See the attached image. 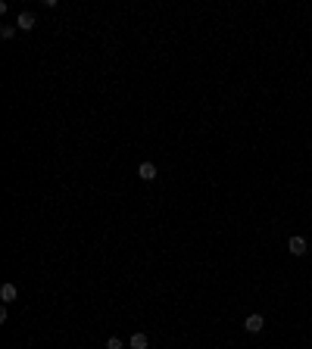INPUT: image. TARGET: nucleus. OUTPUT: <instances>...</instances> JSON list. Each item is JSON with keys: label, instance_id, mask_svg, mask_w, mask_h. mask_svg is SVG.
Returning <instances> with one entry per match:
<instances>
[{"label": "nucleus", "instance_id": "f257e3e1", "mask_svg": "<svg viewBox=\"0 0 312 349\" xmlns=\"http://www.w3.org/2000/svg\"><path fill=\"white\" fill-rule=\"evenodd\" d=\"M34 25H38L34 13H28V9H25V13H19V19H16V28H19V31H31Z\"/></svg>", "mask_w": 312, "mask_h": 349}, {"label": "nucleus", "instance_id": "f03ea898", "mask_svg": "<svg viewBox=\"0 0 312 349\" xmlns=\"http://www.w3.org/2000/svg\"><path fill=\"white\" fill-rule=\"evenodd\" d=\"M287 250H291V256H306V240L300 234H294L291 240H287Z\"/></svg>", "mask_w": 312, "mask_h": 349}, {"label": "nucleus", "instance_id": "7ed1b4c3", "mask_svg": "<svg viewBox=\"0 0 312 349\" xmlns=\"http://www.w3.org/2000/svg\"><path fill=\"white\" fill-rule=\"evenodd\" d=\"M262 324H265V318H262V315H247L244 331H247V334H259V331H262Z\"/></svg>", "mask_w": 312, "mask_h": 349}, {"label": "nucleus", "instance_id": "20e7f679", "mask_svg": "<svg viewBox=\"0 0 312 349\" xmlns=\"http://www.w3.org/2000/svg\"><path fill=\"white\" fill-rule=\"evenodd\" d=\"M137 174H141V181H153V178H156V166L144 159L141 166H137Z\"/></svg>", "mask_w": 312, "mask_h": 349}, {"label": "nucleus", "instance_id": "39448f33", "mask_svg": "<svg viewBox=\"0 0 312 349\" xmlns=\"http://www.w3.org/2000/svg\"><path fill=\"white\" fill-rule=\"evenodd\" d=\"M16 296H19L16 284H3V287H0V299H3V302H13Z\"/></svg>", "mask_w": 312, "mask_h": 349}, {"label": "nucleus", "instance_id": "423d86ee", "mask_svg": "<svg viewBox=\"0 0 312 349\" xmlns=\"http://www.w3.org/2000/svg\"><path fill=\"white\" fill-rule=\"evenodd\" d=\"M128 346H131V349H147V346H150V340H147V334H131V340H128Z\"/></svg>", "mask_w": 312, "mask_h": 349}, {"label": "nucleus", "instance_id": "0eeeda50", "mask_svg": "<svg viewBox=\"0 0 312 349\" xmlns=\"http://www.w3.org/2000/svg\"><path fill=\"white\" fill-rule=\"evenodd\" d=\"M0 38H3V41L16 38V25H3V28H0Z\"/></svg>", "mask_w": 312, "mask_h": 349}, {"label": "nucleus", "instance_id": "6e6552de", "mask_svg": "<svg viewBox=\"0 0 312 349\" xmlns=\"http://www.w3.org/2000/svg\"><path fill=\"white\" fill-rule=\"evenodd\" d=\"M106 349H122V340H119V337H109V340H106Z\"/></svg>", "mask_w": 312, "mask_h": 349}]
</instances>
